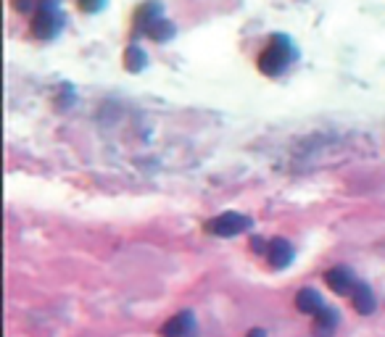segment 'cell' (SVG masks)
<instances>
[{
  "label": "cell",
  "mask_w": 385,
  "mask_h": 337,
  "mask_svg": "<svg viewBox=\"0 0 385 337\" xmlns=\"http://www.w3.org/2000/svg\"><path fill=\"white\" fill-rule=\"evenodd\" d=\"M267 248H270V242H264L262 237H254V240H251V251H256L259 256H267Z\"/></svg>",
  "instance_id": "14"
},
{
  "label": "cell",
  "mask_w": 385,
  "mask_h": 337,
  "mask_svg": "<svg viewBox=\"0 0 385 337\" xmlns=\"http://www.w3.org/2000/svg\"><path fill=\"white\" fill-rule=\"evenodd\" d=\"M106 3H108V0H77L79 11H85V14H98V11H103Z\"/></svg>",
  "instance_id": "13"
},
{
  "label": "cell",
  "mask_w": 385,
  "mask_h": 337,
  "mask_svg": "<svg viewBox=\"0 0 385 337\" xmlns=\"http://www.w3.org/2000/svg\"><path fill=\"white\" fill-rule=\"evenodd\" d=\"M245 337H267V332L256 327V329H251V332H248V335H245Z\"/></svg>",
  "instance_id": "17"
},
{
  "label": "cell",
  "mask_w": 385,
  "mask_h": 337,
  "mask_svg": "<svg viewBox=\"0 0 385 337\" xmlns=\"http://www.w3.org/2000/svg\"><path fill=\"white\" fill-rule=\"evenodd\" d=\"M206 229L211 234H217V237H237V234L254 229V219L245 217V214H237V211H225L217 219H211Z\"/></svg>",
  "instance_id": "2"
},
{
  "label": "cell",
  "mask_w": 385,
  "mask_h": 337,
  "mask_svg": "<svg viewBox=\"0 0 385 337\" xmlns=\"http://www.w3.org/2000/svg\"><path fill=\"white\" fill-rule=\"evenodd\" d=\"M293 56H296V48H293V43H290V37L272 35L270 45L259 53L256 66H259V71H262V74H267V77H280L282 71L290 66Z\"/></svg>",
  "instance_id": "1"
},
{
  "label": "cell",
  "mask_w": 385,
  "mask_h": 337,
  "mask_svg": "<svg viewBox=\"0 0 385 337\" xmlns=\"http://www.w3.org/2000/svg\"><path fill=\"white\" fill-rule=\"evenodd\" d=\"M296 309L301 313H317L319 309H324L322 295L317 293L314 287H304L296 293Z\"/></svg>",
  "instance_id": "10"
},
{
  "label": "cell",
  "mask_w": 385,
  "mask_h": 337,
  "mask_svg": "<svg viewBox=\"0 0 385 337\" xmlns=\"http://www.w3.org/2000/svg\"><path fill=\"white\" fill-rule=\"evenodd\" d=\"M37 3H40L43 9H56V6L61 3V0H37Z\"/></svg>",
  "instance_id": "16"
},
{
  "label": "cell",
  "mask_w": 385,
  "mask_h": 337,
  "mask_svg": "<svg viewBox=\"0 0 385 337\" xmlns=\"http://www.w3.org/2000/svg\"><path fill=\"white\" fill-rule=\"evenodd\" d=\"M324 282H327V287H330L333 293H338V295H346L349 290H354V285H356L354 271H351L349 266L327 269V271H324Z\"/></svg>",
  "instance_id": "6"
},
{
  "label": "cell",
  "mask_w": 385,
  "mask_h": 337,
  "mask_svg": "<svg viewBox=\"0 0 385 337\" xmlns=\"http://www.w3.org/2000/svg\"><path fill=\"white\" fill-rule=\"evenodd\" d=\"M177 35V26L169 21V19H156L153 24L148 26V32H145V37L148 40H153V43H167L169 37Z\"/></svg>",
  "instance_id": "11"
},
{
  "label": "cell",
  "mask_w": 385,
  "mask_h": 337,
  "mask_svg": "<svg viewBox=\"0 0 385 337\" xmlns=\"http://www.w3.org/2000/svg\"><path fill=\"white\" fill-rule=\"evenodd\" d=\"M156 19H161V3H156V0L143 3L140 9L135 11V29L145 35V32H148V26L153 24Z\"/></svg>",
  "instance_id": "9"
},
{
  "label": "cell",
  "mask_w": 385,
  "mask_h": 337,
  "mask_svg": "<svg viewBox=\"0 0 385 337\" xmlns=\"http://www.w3.org/2000/svg\"><path fill=\"white\" fill-rule=\"evenodd\" d=\"M63 24H66V19H63L58 11L43 9L32 16V35H35L37 40H53V37L61 35Z\"/></svg>",
  "instance_id": "3"
},
{
  "label": "cell",
  "mask_w": 385,
  "mask_h": 337,
  "mask_svg": "<svg viewBox=\"0 0 385 337\" xmlns=\"http://www.w3.org/2000/svg\"><path fill=\"white\" fill-rule=\"evenodd\" d=\"M351 301H354V309L361 313V316H369V313L375 311L377 309V301H375V295H372V290H369L367 282H356L354 285V290H351Z\"/></svg>",
  "instance_id": "7"
},
{
  "label": "cell",
  "mask_w": 385,
  "mask_h": 337,
  "mask_svg": "<svg viewBox=\"0 0 385 337\" xmlns=\"http://www.w3.org/2000/svg\"><path fill=\"white\" fill-rule=\"evenodd\" d=\"M267 259L274 269H288L296 259V251L285 237H274L270 240V248H267Z\"/></svg>",
  "instance_id": "5"
},
{
  "label": "cell",
  "mask_w": 385,
  "mask_h": 337,
  "mask_svg": "<svg viewBox=\"0 0 385 337\" xmlns=\"http://www.w3.org/2000/svg\"><path fill=\"white\" fill-rule=\"evenodd\" d=\"M338 321H341V316H338L335 309H330V306L319 309V311L314 313V335L317 337H333Z\"/></svg>",
  "instance_id": "8"
},
{
  "label": "cell",
  "mask_w": 385,
  "mask_h": 337,
  "mask_svg": "<svg viewBox=\"0 0 385 337\" xmlns=\"http://www.w3.org/2000/svg\"><path fill=\"white\" fill-rule=\"evenodd\" d=\"M195 332H198V324L190 311L177 313L161 327V337H195Z\"/></svg>",
  "instance_id": "4"
},
{
  "label": "cell",
  "mask_w": 385,
  "mask_h": 337,
  "mask_svg": "<svg viewBox=\"0 0 385 337\" xmlns=\"http://www.w3.org/2000/svg\"><path fill=\"white\" fill-rule=\"evenodd\" d=\"M145 63H148V56H145V51H143L140 45H130L127 51H124V69L127 71H143L145 69Z\"/></svg>",
  "instance_id": "12"
},
{
  "label": "cell",
  "mask_w": 385,
  "mask_h": 337,
  "mask_svg": "<svg viewBox=\"0 0 385 337\" xmlns=\"http://www.w3.org/2000/svg\"><path fill=\"white\" fill-rule=\"evenodd\" d=\"M14 9H16L19 14H29V11H32V0H14Z\"/></svg>",
  "instance_id": "15"
}]
</instances>
